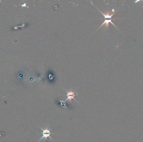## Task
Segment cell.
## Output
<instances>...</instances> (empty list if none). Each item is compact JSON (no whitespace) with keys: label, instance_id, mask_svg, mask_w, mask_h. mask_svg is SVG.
<instances>
[{"label":"cell","instance_id":"obj_1","mask_svg":"<svg viewBox=\"0 0 143 142\" xmlns=\"http://www.w3.org/2000/svg\"><path fill=\"white\" fill-rule=\"evenodd\" d=\"M98 10L100 11V13H101L103 15L104 18V22L103 23V24L100 25V27H101L102 25H103L104 24H105V25H106L108 28V27H109V23H111V24H113V25H114V26L115 27V28L118 29V28H117V27H116V26L114 25V23L112 22V21L113 20H114V19H120V18H112V17H113V15H114V14L115 13H115H113V14L110 15H109V11H108V12H107V14H105L102 13L101 11H100V10Z\"/></svg>","mask_w":143,"mask_h":142},{"label":"cell","instance_id":"obj_2","mask_svg":"<svg viewBox=\"0 0 143 142\" xmlns=\"http://www.w3.org/2000/svg\"><path fill=\"white\" fill-rule=\"evenodd\" d=\"M39 127H40V128L41 129V130L43 131V132H42L43 136L39 140V141H38V142H39V141H41L43 139H44V140L46 141L47 139V138H50L51 139L53 140L52 138L50 137V135L52 133H51V129L49 130L48 129H43V128H42L41 127H40V126Z\"/></svg>","mask_w":143,"mask_h":142},{"label":"cell","instance_id":"obj_3","mask_svg":"<svg viewBox=\"0 0 143 142\" xmlns=\"http://www.w3.org/2000/svg\"><path fill=\"white\" fill-rule=\"evenodd\" d=\"M65 90V91H66L67 93V98L64 102H65V101H67V100H69L70 102H71V101H72V100L73 99L74 100H75V101H77L75 99V96H76V95L75 94V93H74V92H72V91H70V92H68V91H66V90Z\"/></svg>","mask_w":143,"mask_h":142}]
</instances>
